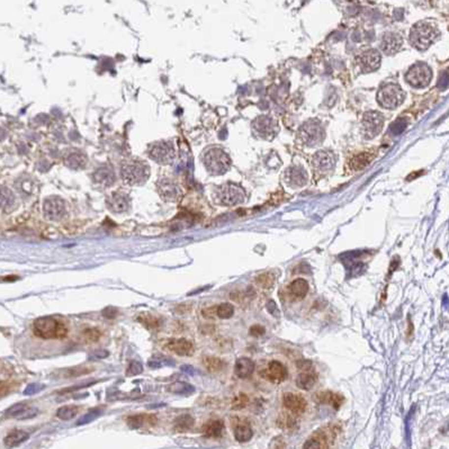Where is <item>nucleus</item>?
<instances>
[{"label":"nucleus","mask_w":449,"mask_h":449,"mask_svg":"<svg viewBox=\"0 0 449 449\" xmlns=\"http://www.w3.org/2000/svg\"><path fill=\"white\" fill-rule=\"evenodd\" d=\"M440 36L439 30L429 22H418L410 30V43L420 51L428 50Z\"/></svg>","instance_id":"nucleus-1"},{"label":"nucleus","mask_w":449,"mask_h":449,"mask_svg":"<svg viewBox=\"0 0 449 449\" xmlns=\"http://www.w3.org/2000/svg\"><path fill=\"white\" fill-rule=\"evenodd\" d=\"M33 332L42 339H63L67 337L68 329L63 323L53 316H41L33 323Z\"/></svg>","instance_id":"nucleus-2"},{"label":"nucleus","mask_w":449,"mask_h":449,"mask_svg":"<svg viewBox=\"0 0 449 449\" xmlns=\"http://www.w3.org/2000/svg\"><path fill=\"white\" fill-rule=\"evenodd\" d=\"M203 165L210 175L220 176L225 173L231 167V159L229 154L221 148H209L203 153Z\"/></svg>","instance_id":"nucleus-3"},{"label":"nucleus","mask_w":449,"mask_h":449,"mask_svg":"<svg viewBox=\"0 0 449 449\" xmlns=\"http://www.w3.org/2000/svg\"><path fill=\"white\" fill-rule=\"evenodd\" d=\"M120 175L127 185H142L150 176V168L146 162L140 160H130L123 163Z\"/></svg>","instance_id":"nucleus-4"},{"label":"nucleus","mask_w":449,"mask_h":449,"mask_svg":"<svg viewBox=\"0 0 449 449\" xmlns=\"http://www.w3.org/2000/svg\"><path fill=\"white\" fill-rule=\"evenodd\" d=\"M405 92L401 86L394 83L383 85L377 92V103L386 109H395L403 104Z\"/></svg>","instance_id":"nucleus-5"},{"label":"nucleus","mask_w":449,"mask_h":449,"mask_svg":"<svg viewBox=\"0 0 449 449\" xmlns=\"http://www.w3.org/2000/svg\"><path fill=\"white\" fill-rule=\"evenodd\" d=\"M299 140L307 147H318L325 141L326 131L322 123L318 120H307L300 125L299 130Z\"/></svg>","instance_id":"nucleus-6"},{"label":"nucleus","mask_w":449,"mask_h":449,"mask_svg":"<svg viewBox=\"0 0 449 449\" xmlns=\"http://www.w3.org/2000/svg\"><path fill=\"white\" fill-rule=\"evenodd\" d=\"M215 200L221 205L236 206L245 201V191L237 183L228 182L216 189Z\"/></svg>","instance_id":"nucleus-7"},{"label":"nucleus","mask_w":449,"mask_h":449,"mask_svg":"<svg viewBox=\"0 0 449 449\" xmlns=\"http://www.w3.org/2000/svg\"><path fill=\"white\" fill-rule=\"evenodd\" d=\"M251 128L255 136L261 140H266V141L274 140L280 131L277 120L269 115H261L253 120Z\"/></svg>","instance_id":"nucleus-8"},{"label":"nucleus","mask_w":449,"mask_h":449,"mask_svg":"<svg viewBox=\"0 0 449 449\" xmlns=\"http://www.w3.org/2000/svg\"><path fill=\"white\" fill-rule=\"evenodd\" d=\"M405 80L412 87L424 88L431 83L432 70L424 62H417L408 70Z\"/></svg>","instance_id":"nucleus-9"},{"label":"nucleus","mask_w":449,"mask_h":449,"mask_svg":"<svg viewBox=\"0 0 449 449\" xmlns=\"http://www.w3.org/2000/svg\"><path fill=\"white\" fill-rule=\"evenodd\" d=\"M384 116L380 112H366L361 120V132L364 138L372 140L380 135L383 127H384Z\"/></svg>","instance_id":"nucleus-10"},{"label":"nucleus","mask_w":449,"mask_h":449,"mask_svg":"<svg viewBox=\"0 0 449 449\" xmlns=\"http://www.w3.org/2000/svg\"><path fill=\"white\" fill-rule=\"evenodd\" d=\"M337 163V157L332 151L320 150L312 158L311 165L313 171L319 176H326L332 173Z\"/></svg>","instance_id":"nucleus-11"},{"label":"nucleus","mask_w":449,"mask_h":449,"mask_svg":"<svg viewBox=\"0 0 449 449\" xmlns=\"http://www.w3.org/2000/svg\"><path fill=\"white\" fill-rule=\"evenodd\" d=\"M149 157L160 165H170L176 157L174 146L166 141L155 142L150 147Z\"/></svg>","instance_id":"nucleus-12"},{"label":"nucleus","mask_w":449,"mask_h":449,"mask_svg":"<svg viewBox=\"0 0 449 449\" xmlns=\"http://www.w3.org/2000/svg\"><path fill=\"white\" fill-rule=\"evenodd\" d=\"M357 64L364 73L374 72L381 67L382 54L376 49L367 50L357 58Z\"/></svg>","instance_id":"nucleus-13"},{"label":"nucleus","mask_w":449,"mask_h":449,"mask_svg":"<svg viewBox=\"0 0 449 449\" xmlns=\"http://www.w3.org/2000/svg\"><path fill=\"white\" fill-rule=\"evenodd\" d=\"M335 433L333 429L316 432L314 436L308 438L303 445V449H329L330 444L334 439Z\"/></svg>","instance_id":"nucleus-14"},{"label":"nucleus","mask_w":449,"mask_h":449,"mask_svg":"<svg viewBox=\"0 0 449 449\" xmlns=\"http://www.w3.org/2000/svg\"><path fill=\"white\" fill-rule=\"evenodd\" d=\"M403 45V37L400 34L389 32L383 35L381 41V50L386 56H394L401 50Z\"/></svg>","instance_id":"nucleus-15"},{"label":"nucleus","mask_w":449,"mask_h":449,"mask_svg":"<svg viewBox=\"0 0 449 449\" xmlns=\"http://www.w3.org/2000/svg\"><path fill=\"white\" fill-rule=\"evenodd\" d=\"M163 349L178 356H190L194 353V345L185 338L169 339L163 345Z\"/></svg>","instance_id":"nucleus-16"},{"label":"nucleus","mask_w":449,"mask_h":449,"mask_svg":"<svg viewBox=\"0 0 449 449\" xmlns=\"http://www.w3.org/2000/svg\"><path fill=\"white\" fill-rule=\"evenodd\" d=\"M44 216L50 221H59L64 216L65 206L62 200L58 197H52L46 200L44 203Z\"/></svg>","instance_id":"nucleus-17"},{"label":"nucleus","mask_w":449,"mask_h":449,"mask_svg":"<svg viewBox=\"0 0 449 449\" xmlns=\"http://www.w3.org/2000/svg\"><path fill=\"white\" fill-rule=\"evenodd\" d=\"M38 415V409L35 407H30L26 403H17L10 407L6 411L7 418H15L17 420H27L32 419Z\"/></svg>","instance_id":"nucleus-18"},{"label":"nucleus","mask_w":449,"mask_h":449,"mask_svg":"<svg viewBox=\"0 0 449 449\" xmlns=\"http://www.w3.org/2000/svg\"><path fill=\"white\" fill-rule=\"evenodd\" d=\"M284 407L295 416H299L305 412L307 403L302 395H298L294 393H286L283 397Z\"/></svg>","instance_id":"nucleus-19"},{"label":"nucleus","mask_w":449,"mask_h":449,"mask_svg":"<svg viewBox=\"0 0 449 449\" xmlns=\"http://www.w3.org/2000/svg\"><path fill=\"white\" fill-rule=\"evenodd\" d=\"M285 179L291 187H303L307 182V174L306 170L300 166H293L288 168L286 174H285Z\"/></svg>","instance_id":"nucleus-20"},{"label":"nucleus","mask_w":449,"mask_h":449,"mask_svg":"<svg viewBox=\"0 0 449 449\" xmlns=\"http://www.w3.org/2000/svg\"><path fill=\"white\" fill-rule=\"evenodd\" d=\"M158 423V418L154 415H134L126 418V424L131 429H140L144 427H155Z\"/></svg>","instance_id":"nucleus-21"},{"label":"nucleus","mask_w":449,"mask_h":449,"mask_svg":"<svg viewBox=\"0 0 449 449\" xmlns=\"http://www.w3.org/2000/svg\"><path fill=\"white\" fill-rule=\"evenodd\" d=\"M264 376L272 383H282L287 377V369L282 362L272 360L269 362L268 368L265 370Z\"/></svg>","instance_id":"nucleus-22"},{"label":"nucleus","mask_w":449,"mask_h":449,"mask_svg":"<svg viewBox=\"0 0 449 449\" xmlns=\"http://www.w3.org/2000/svg\"><path fill=\"white\" fill-rule=\"evenodd\" d=\"M158 190L163 200L166 201H177L180 196V190L178 186L174 183L170 179H163L158 182Z\"/></svg>","instance_id":"nucleus-23"},{"label":"nucleus","mask_w":449,"mask_h":449,"mask_svg":"<svg viewBox=\"0 0 449 449\" xmlns=\"http://www.w3.org/2000/svg\"><path fill=\"white\" fill-rule=\"evenodd\" d=\"M108 209L114 213H124L130 208V198L125 194H113L107 201Z\"/></svg>","instance_id":"nucleus-24"},{"label":"nucleus","mask_w":449,"mask_h":449,"mask_svg":"<svg viewBox=\"0 0 449 449\" xmlns=\"http://www.w3.org/2000/svg\"><path fill=\"white\" fill-rule=\"evenodd\" d=\"M233 432L236 439L239 443H247L252 438V429L250 427L248 421L245 420H239L237 419L236 422L233 424Z\"/></svg>","instance_id":"nucleus-25"},{"label":"nucleus","mask_w":449,"mask_h":449,"mask_svg":"<svg viewBox=\"0 0 449 449\" xmlns=\"http://www.w3.org/2000/svg\"><path fill=\"white\" fill-rule=\"evenodd\" d=\"M253 370H255V362L251 359L247 357L239 358L234 366V373L239 378H248L252 375Z\"/></svg>","instance_id":"nucleus-26"},{"label":"nucleus","mask_w":449,"mask_h":449,"mask_svg":"<svg viewBox=\"0 0 449 449\" xmlns=\"http://www.w3.org/2000/svg\"><path fill=\"white\" fill-rule=\"evenodd\" d=\"M223 432L224 423L221 420H210L203 425V435L208 438H220Z\"/></svg>","instance_id":"nucleus-27"},{"label":"nucleus","mask_w":449,"mask_h":449,"mask_svg":"<svg viewBox=\"0 0 449 449\" xmlns=\"http://www.w3.org/2000/svg\"><path fill=\"white\" fill-rule=\"evenodd\" d=\"M30 438V433L26 432L24 430H19V429H16V430L10 431L8 435L5 437L3 439V443L7 447L9 448H14L17 447L19 445L24 443L27 439Z\"/></svg>","instance_id":"nucleus-28"},{"label":"nucleus","mask_w":449,"mask_h":449,"mask_svg":"<svg viewBox=\"0 0 449 449\" xmlns=\"http://www.w3.org/2000/svg\"><path fill=\"white\" fill-rule=\"evenodd\" d=\"M316 399H318L319 402H321V403L330 404L331 407L334 408L335 410L340 408L341 404L343 403V396L340 395V394L333 392L319 393L318 395H316Z\"/></svg>","instance_id":"nucleus-29"},{"label":"nucleus","mask_w":449,"mask_h":449,"mask_svg":"<svg viewBox=\"0 0 449 449\" xmlns=\"http://www.w3.org/2000/svg\"><path fill=\"white\" fill-rule=\"evenodd\" d=\"M195 424V419L190 415H181L176 418L174 421V430L176 432L183 433L189 431Z\"/></svg>","instance_id":"nucleus-30"},{"label":"nucleus","mask_w":449,"mask_h":449,"mask_svg":"<svg viewBox=\"0 0 449 449\" xmlns=\"http://www.w3.org/2000/svg\"><path fill=\"white\" fill-rule=\"evenodd\" d=\"M168 392L176 394V395L188 396L195 392V388L193 385L188 384L186 382H174L167 388Z\"/></svg>","instance_id":"nucleus-31"},{"label":"nucleus","mask_w":449,"mask_h":449,"mask_svg":"<svg viewBox=\"0 0 449 449\" xmlns=\"http://www.w3.org/2000/svg\"><path fill=\"white\" fill-rule=\"evenodd\" d=\"M290 292L295 299H302L306 296L308 292V284L305 279L298 278L293 280L290 285Z\"/></svg>","instance_id":"nucleus-32"},{"label":"nucleus","mask_w":449,"mask_h":449,"mask_svg":"<svg viewBox=\"0 0 449 449\" xmlns=\"http://www.w3.org/2000/svg\"><path fill=\"white\" fill-rule=\"evenodd\" d=\"M316 383V376L313 372H303L300 373L298 378H296V385L299 386V389H306V391H310V389L313 388Z\"/></svg>","instance_id":"nucleus-33"},{"label":"nucleus","mask_w":449,"mask_h":449,"mask_svg":"<svg viewBox=\"0 0 449 449\" xmlns=\"http://www.w3.org/2000/svg\"><path fill=\"white\" fill-rule=\"evenodd\" d=\"M87 161L88 159L85 154L80 153V152H75V153H70L68 155L65 159V165L72 168V169H81L87 165Z\"/></svg>","instance_id":"nucleus-34"},{"label":"nucleus","mask_w":449,"mask_h":449,"mask_svg":"<svg viewBox=\"0 0 449 449\" xmlns=\"http://www.w3.org/2000/svg\"><path fill=\"white\" fill-rule=\"evenodd\" d=\"M95 180L103 186H109L113 182H115V175L111 169L103 168L95 174Z\"/></svg>","instance_id":"nucleus-35"},{"label":"nucleus","mask_w":449,"mask_h":449,"mask_svg":"<svg viewBox=\"0 0 449 449\" xmlns=\"http://www.w3.org/2000/svg\"><path fill=\"white\" fill-rule=\"evenodd\" d=\"M203 365L210 373H218L224 368V361L213 356H208L203 359Z\"/></svg>","instance_id":"nucleus-36"},{"label":"nucleus","mask_w":449,"mask_h":449,"mask_svg":"<svg viewBox=\"0 0 449 449\" xmlns=\"http://www.w3.org/2000/svg\"><path fill=\"white\" fill-rule=\"evenodd\" d=\"M138 321L143 325L144 327L149 328V329H157L160 326H161V320H160L158 316L152 315L148 312H144V313H141L138 316Z\"/></svg>","instance_id":"nucleus-37"},{"label":"nucleus","mask_w":449,"mask_h":449,"mask_svg":"<svg viewBox=\"0 0 449 449\" xmlns=\"http://www.w3.org/2000/svg\"><path fill=\"white\" fill-rule=\"evenodd\" d=\"M79 411L80 408L77 407V405H64V407L58 409L57 417L61 420L68 421L73 419L79 413Z\"/></svg>","instance_id":"nucleus-38"},{"label":"nucleus","mask_w":449,"mask_h":449,"mask_svg":"<svg viewBox=\"0 0 449 449\" xmlns=\"http://www.w3.org/2000/svg\"><path fill=\"white\" fill-rule=\"evenodd\" d=\"M256 284L258 285L259 287L264 288V290H269L274 286L275 284V277L271 272H264V274H260L256 277Z\"/></svg>","instance_id":"nucleus-39"},{"label":"nucleus","mask_w":449,"mask_h":449,"mask_svg":"<svg viewBox=\"0 0 449 449\" xmlns=\"http://www.w3.org/2000/svg\"><path fill=\"white\" fill-rule=\"evenodd\" d=\"M215 313L220 319H230L234 314V307L230 303H222L216 307Z\"/></svg>","instance_id":"nucleus-40"},{"label":"nucleus","mask_w":449,"mask_h":449,"mask_svg":"<svg viewBox=\"0 0 449 449\" xmlns=\"http://www.w3.org/2000/svg\"><path fill=\"white\" fill-rule=\"evenodd\" d=\"M101 415V409L99 408H97V409H92L90 410V411L86 413L85 416H83L80 418L79 420L77 421V425H84V424H87V423H90L92 422L93 420L96 419V418H98L99 416Z\"/></svg>","instance_id":"nucleus-41"},{"label":"nucleus","mask_w":449,"mask_h":449,"mask_svg":"<svg viewBox=\"0 0 449 449\" xmlns=\"http://www.w3.org/2000/svg\"><path fill=\"white\" fill-rule=\"evenodd\" d=\"M249 404V397L247 394L241 393L239 395H237L234 399L232 400V404H231V409L234 410V411H239V410H242L244 408H247V405Z\"/></svg>","instance_id":"nucleus-42"},{"label":"nucleus","mask_w":449,"mask_h":449,"mask_svg":"<svg viewBox=\"0 0 449 449\" xmlns=\"http://www.w3.org/2000/svg\"><path fill=\"white\" fill-rule=\"evenodd\" d=\"M277 424L278 427L283 428V429H292L295 427V419L294 417L291 415H287V413H282L277 419Z\"/></svg>","instance_id":"nucleus-43"},{"label":"nucleus","mask_w":449,"mask_h":449,"mask_svg":"<svg viewBox=\"0 0 449 449\" xmlns=\"http://www.w3.org/2000/svg\"><path fill=\"white\" fill-rule=\"evenodd\" d=\"M101 331L96 329V328H89L83 332V337L86 342H97L101 338Z\"/></svg>","instance_id":"nucleus-44"},{"label":"nucleus","mask_w":449,"mask_h":449,"mask_svg":"<svg viewBox=\"0 0 449 449\" xmlns=\"http://www.w3.org/2000/svg\"><path fill=\"white\" fill-rule=\"evenodd\" d=\"M143 372V365L141 362L138 360H132L128 364L127 368H126V376L132 377V376H136V375H140Z\"/></svg>","instance_id":"nucleus-45"},{"label":"nucleus","mask_w":449,"mask_h":449,"mask_svg":"<svg viewBox=\"0 0 449 449\" xmlns=\"http://www.w3.org/2000/svg\"><path fill=\"white\" fill-rule=\"evenodd\" d=\"M89 372H91V368H88V367H73V368H70L65 370V373L63 374V377L68 378V377H77V376H81V375L88 374Z\"/></svg>","instance_id":"nucleus-46"},{"label":"nucleus","mask_w":449,"mask_h":449,"mask_svg":"<svg viewBox=\"0 0 449 449\" xmlns=\"http://www.w3.org/2000/svg\"><path fill=\"white\" fill-rule=\"evenodd\" d=\"M169 359H167V358H163V357H153L152 359H150L149 362H148V365H149L150 368L152 369H157V368H161L162 366H165V365H169Z\"/></svg>","instance_id":"nucleus-47"},{"label":"nucleus","mask_w":449,"mask_h":449,"mask_svg":"<svg viewBox=\"0 0 449 449\" xmlns=\"http://www.w3.org/2000/svg\"><path fill=\"white\" fill-rule=\"evenodd\" d=\"M95 383H96V381L81 383V384H79V385H75V386H71V388H68V389H63V391L60 392V394L71 393V392H75V391H79V389H87V388H89V386H91L92 384H95Z\"/></svg>","instance_id":"nucleus-48"},{"label":"nucleus","mask_w":449,"mask_h":449,"mask_svg":"<svg viewBox=\"0 0 449 449\" xmlns=\"http://www.w3.org/2000/svg\"><path fill=\"white\" fill-rule=\"evenodd\" d=\"M43 388H44V386L40 385V384H36V383H34V384H30L25 389L24 394H25V395H33V394H36L40 391H42Z\"/></svg>","instance_id":"nucleus-49"},{"label":"nucleus","mask_w":449,"mask_h":449,"mask_svg":"<svg viewBox=\"0 0 449 449\" xmlns=\"http://www.w3.org/2000/svg\"><path fill=\"white\" fill-rule=\"evenodd\" d=\"M101 314H103L104 318H106V319H115L117 314H119V310H117L116 307L108 306V307L104 308L103 312H101Z\"/></svg>","instance_id":"nucleus-50"},{"label":"nucleus","mask_w":449,"mask_h":449,"mask_svg":"<svg viewBox=\"0 0 449 449\" xmlns=\"http://www.w3.org/2000/svg\"><path fill=\"white\" fill-rule=\"evenodd\" d=\"M249 332L251 335H253V337H261V335H264L265 332H266V330H265L264 327L256 325V326H252L251 328H250Z\"/></svg>","instance_id":"nucleus-51"},{"label":"nucleus","mask_w":449,"mask_h":449,"mask_svg":"<svg viewBox=\"0 0 449 449\" xmlns=\"http://www.w3.org/2000/svg\"><path fill=\"white\" fill-rule=\"evenodd\" d=\"M11 386L9 383H7L5 381H0V399L3 396H6L7 394L10 392Z\"/></svg>","instance_id":"nucleus-52"},{"label":"nucleus","mask_w":449,"mask_h":449,"mask_svg":"<svg viewBox=\"0 0 449 449\" xmlns=\"http://www.w3.org/2000/svg\"><path fill=\"white\" fill-rule=\"evenodd\" d=\"M108 355H109V353L107 350L93 351L92 355H90V357H89V360H95V359H104V358L108 357Z\"/></svg>","instance_id":"nucleus-53"},{"label":"nucleus","mask_w":449,"mask_h":449,"mask_svg":"<svg viewBox=\"0 0 449 449\" xmlns=\"http://www.w3.org/2000/svg\"><path fill=\"white\" fill-rule=\"evenodd\" d=\"M296 367L304 372H310L312 368V362L308 360H298L296 361Z\"/></svg>","instance_id":"nucleus-54"},{"label":"nucleus","mask_w":449,"mask_h":449,"mask_svg":"<svg viewBox=\"0 0 449 449\" xmlns=\"http://www.w3.org/2000/svg\"><path fill=\"white\" fill-rule=\"evenodd\" d=\"M267 308H268L269 313H271L272 315H275L276 318H278V315L280 313L278 312V308H277V305L274 300H269V302L267 303Z\"/></svg>","instance_id":"nucleus-55"},{"label":"nucleus","mask_w":449,"mask_h":449,"mask_svg":"<svg viewBox=\"0 0 449 449\" xmlns=\"http://www.w3.org/2000/svg\"><path fill=\"white\" fill-rule=\"evenodd\" d=\"M16 279H18L17 276H7V277H3V278H1L0 280H2V282H15Z\"/></svg>","instance_id":"nucleus-56"}]
</instances>
